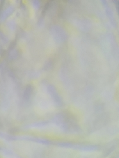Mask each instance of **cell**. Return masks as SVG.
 Returning <instances> with one entry per match:
<instances>
[{"label":"cell","instance_id":"6da1fadb","mask_svg":"<svg viewBox=\"0 0 119 158\" xmlns=\"http://www.w3.org/2000/svg\"><path fill=\"white\" fill-rule=\"evenodd\" d=\"M32 4H33L34 6L36 9L39 8V6H40V3H39L38 1H33V2H32Z\"/></svg>","mask_w":119,"mask_h":158}]
</instances>
